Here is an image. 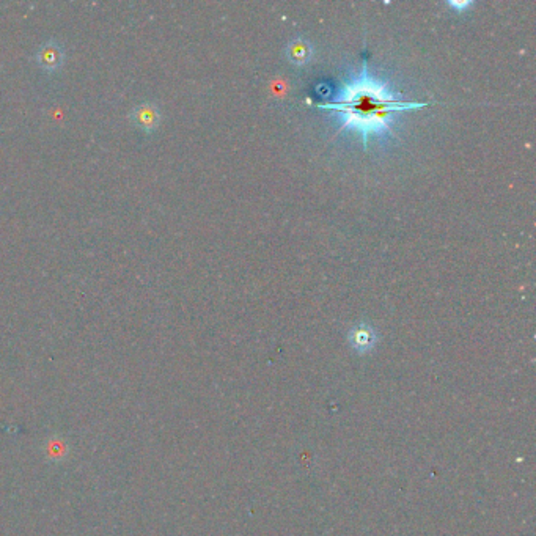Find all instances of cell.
<instances>
[{
    "instance_id": "1",
    "label": "cell",
    "mask_w": 536,
    "mask_h": 536,
    "mask_svg": "<svg viewBox=\"0 0 536 536\" xmlns=\"http://www.w3.org/2000/svg\"><path fill=\"white\" fill-rule=\"evenodd\" d=\"M324 111H335L343 118V126L335 134L345 129H356L362 134L364 148L368 147L369 135L390 133V123L396 113H403L414 108H422L426 103L418 101H401L389 91L386 84L376 81L368 72V65L364 60L362 72L352 82L345 84L340 95L330 103H308Z\"/></svg>"
},
{
    "instance_id": "2",
    "label": "cell",
    "mask_w": 536,
    "mask_h": 536,
    "mask_svg": "<svg viewBox=\"0 0 536 536\" xmlns=\"http://www.w3.org/2000/svg\"><path fill=\"white\" fill-rule=\"evenodd\" d=\"M67 60V50L59 40L49 38L35 52V62L45 72H57Z\"/></svg>"
},
{
    "instance_id": "3",
    "label": "cell",
    "mask_w": 536,
    "mask_h": 536,
    "mask_svg": "<svg viewBox=\"0 0 536 536\" xmlns=\"http://www.w3.org/2000/svg\"><path fill=\"white\" fill-rule=\"evenodd\" d=\"M129 121L143 133H155L162 121L161 108L153 101H143L129 112Z\"/></svg>"
},
{
    "instance_id": "4",
    "label": "cell",
    "mask_w": 536,
    "mask_h": 536,
    "mask_svg": "<svg viewBox=\"0 0 536 536\" xmlns=\"http://www.w3.org/2000/svg\"><path fill=\"white\" fill-rule=\"evenodd\" d=\"M374 332L367 325H357L350 334V342L354 350L359 352H367L374 346Z\"/></svg>"
},
{
    "instance_id": "5",
    "label": "cell",
    "mask_w": 536,
    "mask_h": 536,
    "mask_svg": "<svg viewBox=\"0 0 536 536\" xmlns=\"http://www.w3.org/2000/svg\"><path fill=\"white\" fill-rule=\"evenodd\" d=\"M288 59L294 65H298V67L307 65L311 59V46L303 40H294L288 46Z\"/></svg>"
},
{
    "instance_id": "6",
    "label": "cell",
    "mask_w": 536,
    "mask_h": 536,
    "mask_svg": "<svg viewBox=\"0 0 536 536\" xmlns=\"http://www.w3.org/2000/svg\"><path fill=\"white\" fill-rule=\"evenodd\" d=\"M448 5L453 6V9H456V11H458V13H464V10L469 9V6L472 5V4H470V2H450Z\"/></svg>"
}]
</instances>
